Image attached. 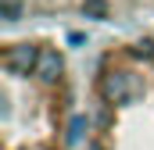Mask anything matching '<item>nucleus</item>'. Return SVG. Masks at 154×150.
<instances>
[{
  "label": "nucleus",
  "mask_w": 154,
  "mask_h": 150,
  "mask_svg": "<svg viewBox=\"0 0 154 150\" xmlns=\"http://www.w3.org/2000/svg\"><path fill=\"white\" fill-rule=\"evenodd\" d=\"M100 89H104L108 100L122 104V100H129V97L136 93V82H133V75H129V72H111V75H104Z\"/></svg>",
  "instance_id": "nucleus-1"
},
{
  "label": "nucleus",
  "mask_w": 154,
  "mask_h": 150,
  "mask_svg": "<svg viewBox=\"0 0 154 150\" xmlns=\"http://www.w3.org/2000/svg\"><path fill=\"white\" fill-rule=\"evenodd\" d=\"M4 64H7L11 72L25 75L29 68H36V64H39V50H36V46H29V43H18V46H7V54H4Z\"/></svg>",
  "instance_id": "nucleus-2"
},
{
  "label": "nucleus",
  "mask_w": 154,
  "mask_h": 150,
  "mask_svg": "<svg viewBox=\"0 0 154 150\" xmlns=\"http://www.w3.org/2000/svg\"><path fill=\"white\" fill-rule=\"evenodd\" d=\"M57 72H61L57 50H43V54H39V75H43V79H57Z\"/></svg>",
  "instance_id": "nucleus-3"
},
{
  "label": "nucleus",
  "mask_w": 154,
  "mask_h": 150,
  "mask_svg": "<svg viewBox=\"0 0 154 150\" xmlns=\"http://www.w3.org/2000/svg\"><path fill=\"white\" fill-rule=\"evenodd\" d=\"M82 11H86L90 18H104V11H108V4H104V0H86V4H82Z\"/></svg>",
  "instance_id": "nucleus-4"
},
{
  "label": "nucleus",
  "mask_w": 154,
  "mask_h": 150,
  "mask_svg": "<svg viewBox=\"0 0 154 150\" xmlns=\"http://www.w3.org/2000/svg\"><path fill=\"white\" fill-rule=\"evenodd\" d=\"M18 14H22V4H18V0H4V18H7V22H14Z\"/></svg>",
  "instance_id": "nucleus-5"
},
{
  "label": "nucleus",
  "mask_w": 154,
  "mask_h": 150,
  "mask_svg": "<svg viewBox=\"0 0 154 150\" xmlns=\"http://www.w3.org/2000/svg\"><path fill=\"white\" fill-rule=\"evenodd\" d=\"M82 129H86V122H82V118H72V125H68V140H79Z\"/></svg>",
  "instance_id": "nucleus-6"
}]
</instances>
